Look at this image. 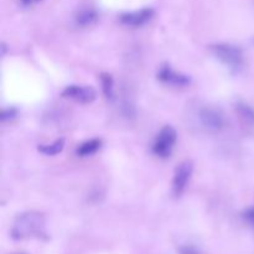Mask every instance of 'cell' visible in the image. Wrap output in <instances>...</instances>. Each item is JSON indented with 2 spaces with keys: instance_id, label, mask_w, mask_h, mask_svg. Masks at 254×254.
Wrapping results in <instances>:
<instances>
[{
  "instance_id": "9",
  "label": "cell",
  "mask_w": 254,
  "mask_h": 254,
  "mask_svg": "<svg viewBox=\"0 0 254 254\" xmlns=\"http://www.w3.org/2000/svg\"><path fill=\"white\" fill-rule=\"evenodd\" d=\"M74 20H76V24L81 27L91 26L98 20V12L92 7H86L77 12Z\"/></svg>"
},
{
  "instance_id": "12",
  "label": "cell",
  "mask_w": 254,
  "mask_h": 254,
  "mask_svg": "<svg viewBox=\"0 0 254 254\" xmlns=\"http://www.w3.org/2000/svg\"><path fill=\"white\" fill-rule=\"evenodd\" d=\"M236 112L246 123L254 126V108L252 106L245 103V102H238L236 104Z\"/></svg>"
},
{
  "instance_id": "7",
  "label": "cell",
  "mask_w": 254,
  "mask_h": 254,
  "mask_svg": "<svg viewBox=\"0 0 254 254\" xmlns=\"http://www.w3.org/2000/svg\"><path fill=\"white\" fill-rule=\"evenodd\" d=\"M158 78L163 83L174 87H186L191 83L190 77L181 72L175 71L169 64H163L158 72Z\"/></svg>"
},
{
  "instance_id": "8",
  "label": "cell",
  "mask_w": 254,
  "mask_h": 254,
  "mask_svg": "<svg viewBox=\"0 0 254 254\" xmlns=\"http://www.w3.org/2000/svg\"><path fill=\"white\" fill-rule=\"evenodd\" d=\"M154 16V10L151 7H144V9L138 10L133 12H126L121 16V21L127 26L139 27L145 25L151 17Z\"/></svg>"
},
{
  "instance_id": "5",
  "label": "cell",
  "mask_w": 254,
  "mask_h": 254,
  "mask_svg": "<svg viewBox=\"0 0 254 254\" xmlns=\"http://www.w3.org/2000/svg\"><path fill=\"white\" fill-rule=\"evenodd\" d=\"M193 171V164L191 160H185L179 164L175 169L173 179V192L175 196H181L190 181Z\"/></svg>"
},
{
  "instance_id": "14",
  "label": "cell",
  "mask_w": 254,
  "mask_h": 254,
  "mask_svg": "<svg viewBox=\"0 0 254 254\" xmlns=\"http://www.w3.org/2000/svg\"><path fill=\"white\" fill-rule=\"evenodd\" d=\"M15 117H16V109H14V108L4 109L1 113V122L10 121V119L15 118Z\"/></svg>"
},
{
  "instance_id": "15",
  "label": "cell",
  "mask_w": 254,
  "mask_h": 254,
  "mask_svg": "<svg viewBox=\"0 0 254 254\" xmlns=\"http://www.w3.org/2000/svg\"><path fill=\"white\" fill-rule=\"evenodd\" d=\"M245 216H246V218H247V220L250 221V222L254 226V207L253 208H250V210H248L247 212H246Z\"/></svg>"
},
{
  "instance_id": "4",
  "label": "cell",
  "mask_w": 254,
  "mask_h": 254,
  "mask_svg": "<svg viewBox=\"0 0 254 254\" xmlns=\"http://www.w3.org/2000/svg\"><path fill=\"white\" fill-rule=\"evenodd\" d=\"M178 140V133L171 126H165L156 135L153 145V151L159 158L166 159L173 153L174 145Z\"/></svg>"
},
{
  "instance_id": "3",
  "label": "cell",
  "mask_w": 254,
  "mask_h": 254,
  "mask_svg": "<svg viewBox=\"0 0 254 254\" xmlns=\"http://www.w3.org/2000/svg\"><path fill=\"white\" fill-rule=\"evenodd\" d=\"M198 121L201 127L208 133H220L227 126V119L225 113L220 108L206 106L198 109Z\"/></svg>"
},
{
  "instance_id": "16",
  "label": "cell",
  "mask_w": 254,
  "mask_h": 254,
  "mask_svg": "<svg viewBox=\"0 0 254 254\" xmlns=\"http://www.w3.org/2000/svg\"><path fill=\"white\" fill-rule=\"evenodd\" d=\"M31 1H32V0H21V2H22V4H24V5H29Z\"/></svg>"
},
{
  "instance_id": "2",
  "label": "cell",
  "mask_w": 254,
  "mask_h": 254,
  "mask_svg": "<svg viewBox=\"0 0 254 254\" xmlns=\"http://www.w3.org/2000/svg\"><path fill=\"white\" fill-rule=\"evenodd\" d=\"M211 51L217 60L232 71H240L245 64L243 51L238 46L231 44H216L211 46Z\"/></svg>"
},
{
  "instance_id": "1",
  "label": "cell",
  "mask_w": 254,
  "mask_h": 254,
  "mask_svg": "<svg viewBox=\"0 0 254 254\" xmlns=\"http://www.w3.org/2000/svg\"><path fill=\"white\" fill-rule=\"evenodd\" d=\"M45 236V217L36 211H27L16 216L11 227V237L21 241Z\"/></svg>"
},
{
  "instance_id": "10",
  "label": "cell",
  "mask_w": 254,
  "mask_h": 254,
  "mask_svg": "<svg viewBox=\"0 0 254 254\" xmlns=\"http://www.w3.org/2000/svg\"><path fill=\"white\" fill-rule=\"evenodd\" d=\"M101 145V139H91V140H87L84 143H82L81 145H78V148L76 149V154L77 156H81V158L93 155L94 153H97L99 150Z\"/></svg>"
},
{
  "instance_id": "13",
  "label": "cell",
  "mask_w": 254,
  "mask_h": 254,
  "mask_svg": "<svg viewBox=\"0 0 254 254\" xmlns=\"http://www.w3.org/2000/svg\"><path fill=\"white\" fill-rule=\"evenodd\" d=\"M101 82H102V89H103L104 96H106L108 99L113 98V94H114L113 77H112L109 73H102Z\"/></svg>"
},
{
  "instance_id": "11",
  "label": "cell",
  "mask_w": 254,
  "mask_h": 254,
  "mask_svg": "<svg viewBox=\"0 0 254 254\" xmlns=\"http://www.w3.org/2000/svg\"><path fill=\"white\" fill-rule=\"evenodd\" d=\"M64 139H57V140H55L54 143L51 144H41V145H39L37 150L47 156H54L61 153V151L64 150Z\"/></svg>"
},
{
  "instance_id": "6",
  "label": "cell",
  "mask_w": 254,
  "mask_h": 254,
  "mask_svg": "<svg viewBox=\"0 0 254 254\" xmlns=\"http://www.w3.org/2000/svg\"><path fill=\"white\" fill-rule=\"evenodd\" d=\"M62 96L64 98L73 99V101L78 102V103L89 104L96 101L97 92L89 86H76V84H72V86H67L62 91Z\"/></svg>"
}]
</instances>
